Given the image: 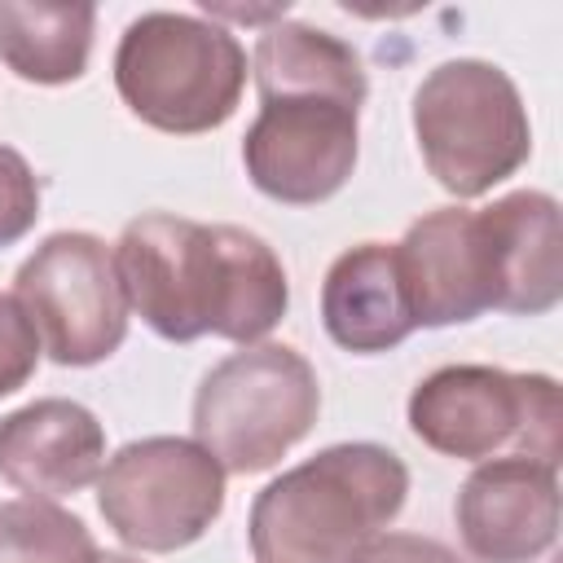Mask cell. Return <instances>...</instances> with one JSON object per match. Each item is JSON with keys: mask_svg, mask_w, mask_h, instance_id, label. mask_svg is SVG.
I'll use <instances>...</instances> for the list:
<instances>
[{"mask_svg": "<svg viewBox=\"0 0 563 563\" xmlns=\"http://www.w3.org/2000/svg\"><path fill=\"white\" fill-rule=\"evenodd\" d=\"M114 268L128 308L167 343L220 334L251 347L290 308L277 251L238 224L145 211L123 224Z\"/></svg>", "mask_w": 563, "mask_h": 563, "instance_id": "cell-1", "label": "cell"}, {"mask_svg": "<svg viewBox=\"0 0 563 563\" xmlns=\"http://www.w3.org/2000/svg\"><path fill=\"white\" fill-rule=\"evenodd\" d=\"M409 497L400 453L352 440L282 471L251 501L255 563H352Z\"/></svg>", "mask_w": 563, "mask_h": 563, "instance_id": "cell-2", "label": "cell"}, {"mask_svg": "<svg viewBox=\"0 0 563 563\" xmlns=\"http://www.w3.org/2000/svg\"><path fill=\"white\" fill-rule=\"evenodd\" d=\"M114 88L141 123L198 136L233 119L246 88V48L216 18L150 9L119 35Z\"/></svg>", "mask_w": 563, "mask_h": 563, "instance_id": "cell-3", "label": "cell"}, {"mask_svg": "<svg viewBox=\"0 0 563 563\" xmlns=\"http://www.w3.org/2000/svg\"><path fill=\"white\" fill-rule=\"evenodd\" d=\"M413 136L427 172L453 198H479L532 154V123L515 79L484 57H449L413 92Z\"/></svg>", "mask_w": 563, "mask_h": 563, "instance_id": "cell-4", "label": "cell"}, {"mask_svg": "<svg viewBox=\"0 0 563 563\" xmlns=\"http://www.w3.org/2000/svg\"><path fill=\"white\" fill-rule=\"evenodd\" d=\"M321 383L303 352L251 343L211 365L194 391V440L224 475L277 466L317 422Z\"/></svg>", "mask_w": 563, "mask_h": 563, "instance_id": "cell-5", "label": "cell"}, {"mask_svg": "<svg viewBox=\"0 0 563 563\" xmlns=\"http://www.w3.org/2000/svg\"><path fill=\"white\" fill-rule=\"evenodd\" d=\"M409 431L457 462L532 457L559 466V383L550 374H510L501 365H440L405 405Z\"/></svg>", "mask_w": 563, "mask_h": 563, "instance_id": "cell-6", "label": "cell"}, {"mask_svg": "<svg viewBox=\"0 0 563 563\" xmlns=\"http://www.w3.org/2000/svg\"><path fill=\"white\" fill-rule=\"evenodd\" d=\"M106 528L145 554L194 545L224 510V466L185 435L128 440L97 475Z\"/></svg>", "mask_w": 563, "mask_h": 563, "instance_id": "cell-7", "label": "cell"}, {"mask_svg": "<svg viewBox=\"0 0 563 563\" xmlns=\"http://www.w3.org/2000/svg\"><path fill=\"white\" fill-rule=\"evenodd\" d=\"M13 299L31 317L40 347L57 365H97L128 339V299L114 251L97 233H48L18 268Z\"/></svg>", "mask_w": 563, "mask_h": 563, "instance_id": "cell-8", "label": "cell"}, {"mask_svg": "<svg viewBox=\"0 0 563 563\" xmlns=\"http://www.w3.org/2000/svg\"><path fill=\"white\" fill-rule=\"evenodd\" d=\"M356 114L330 97L260 101L242 136V167L251 185L286 207H317L334 198L356 167Z\"/></svg>", "mask_w": 563, "mask_h": 563, "instance_id": "cell-9", "label": "cell"}, {"mask_svg": "<svg viewBox=\"0 0 563 563\" xmlns=\"http://www.w3.org/2000/svg\"><path fill=\"white\" fill-rule=\"evenodd\" d=\"M457 537L479 563H532L559 537V466L519 453L479 462L453 501Z\"/></svg>", "mask_w": 563, "mask_h": 563, "instance_id": "cell-10", "label": "cell"}, {"mask_svg": "<svg viewBox=\"0 0 563 563\" xmlns=\"http://www.w3.org/2000/svg\"><path fill=\"white\" fill-rule=\"evenodd\" d=\"M396 264L413 325H462L493 308L479 216L466 207H435L418 216L396 242Z\"/></svg>", "mask_w": 563, "mask_h": 563, "instance_id": "cell-11", "label": "cell"}, {"mask_svg": "<svg viewBox=\"0 0 563 563\" xmlns=\"http://www.w3.org/2000/svg\"><path fill=\"white\" fill-rule=\"evenodd\" d=\"M106 466V427L66 396L31 400L0 418V479L26 497H66Z\"/></svg>", "mask_w": 563, "mask_h": 563, "instance_id": "cell-12", "label": "cell"}, {"mask_svg": "<svg viewBox=\"0 0 563 563\" xmlns=\"http://www.w3.org/2000/svg\"><path fill=\"white\" fill-rule=\"evenodd\" d=\"M493 277V308L541 317L563 299V233L559 198L545 189H515L475 211Z\"/></svg>", "mask_w": 563, "mask_h": 563, "instance_id": "cell-13", "label": "cell"}, {"mask_svg": "<svg viewBox=\"0 0 563 563\" xmlns=\"http://www.w3.org/2000/svg\"><path fill=\"white\" fill-rule=\"evenodd\" d=\"M321 325L343 352L356 356L391 352L418 330L391 242H356L325 268Z\"/></svg>", "mask_w": 563, "mask_h": 563, "instance_id": "cell-14", "label": "cell"}, {"mask_svg": "<svg viewBox=\"0 0 563 563\" xmlns=\"http://www.w3.org/2000/svg\"><path fill=\"white\" fill-rule=\"evenodd\" d=\"M251 75H255L260 101L330 97V101H343V106L361 110L365 97H369L361 53L347 40H339L321 26H308V22H286V18H277L273 26L260 31Z\"/></svg>", "mask_w": 563, "mask_h": 563, "instance_id": "cell-15", "label": "cell"}, {"mask_svg": "<svg viewBox=\"0 0 563 563\" xmlns=\"http://www.w3.org/2000/svg\"><path fill=\"white\" fill-rule=\"evenodd\" d=\"M92 26L97 4L88 0H0V62L26 84H75L88 70Z\"/></svg>", "mask_w": 563, "mask_h": 563, "instance_id": "cell-16", "label": "cell"}, {"mask_svg": "<svg viewBox=\"0 0 563 563\" xmlns=\"http://www.w3.org/2000/svg\"><path fill=\"white\" fill-rule=\"evenodd\" d=\"M88 523L48 497L0 501V563H97Z\"/></svg>", "mask_w": 563, "mask_h": 563, "instance_id": "cell-17", "label": "cell"}, {"mask_svg": "<svg viewBox=\"0 0 563 563\" xmlns=\"http://www.w3.org/2000/svg\"><path fill=\"white\" fill-rule=\"evenodd\" d=\"M40 220V180L31 163L0 141V246L22 242Z\"/></svg>", "mask_w": 563, "mask_h": 563, "instance_id": "cell-18", "label": "cell"}, {"mask_svg": "<svg viewBox=\"0 0 563 563\" xmlns=\"http://www.w3.org/2000/svg\"><path fill=\"white\" fill-rule=\"evenodd\" d=\"M40 334L22 303L13 295H0V396H13L18 387L31 383L40 365Z\"/></svg>", "mask_w": 563, "mask_h": 563, "instance_id": "cell-19", "label": "cell"}, {"mask_svg": "<svg viewBox=\"0 0 563 563\" xmlns=\"http://www.w3.org/2000/svg\"><path fill=\"white\" fill-rule=\"evenodd\" d=\"M352 563H462L444 541L435 537H418V532H378L374 541H365Z\"/></svg>", "mask_w": 563, "mask_h": 563, "instance_id": "cell-20", "label": "cell"}, {"mask_svg": "<svg viewBox=\"0 0 563 563\" xmlns=\"http://www.w3.org/2000/svg\"><path fill=\"white\" fill-rule=\"evenodd\" d=\"M97 563H141V559H132V554H119V550H106Z\"/></svg>", "mask_w": 563, "mask_h": 563, "instance_id": "cell-21", "label": "cell"}]
</instances>
